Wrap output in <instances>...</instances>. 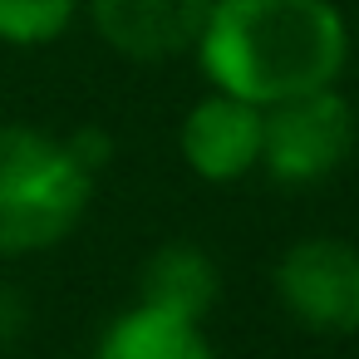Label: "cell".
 Instances as JSON below:
<instances>
[{"mask_svg":"<svg viewBox=\"0 0 359 359\" xmlns=\"http://www.w3.org/2000/svg\"><path fill=\"white\" fill-rule=\"evenodd\" d=\"M94 359H217V349L202 334V320H182L138 300L104 325Z\"/></svg>","mask_w":359,"mask_h":359,"instance_id":"obj_7","label":"cell"},{"mask_svg":"<svg viewBox=\"0 0 359 359\" xmlns=\"http://www.w3.org/2000/svg\"><path fill=\"white\" fill-rule=\"evenodd\" d=\"M207 11L212 0H89V20L99 40L133 65H163L192 55Z\"/></svg>","mask_w":359,"mask_h":359,"instance_id":"obj_6","label":"cell"},{"mask_svg":"<svg viewBox=\"0 0 359 359\" xmlns=\"http://www.w3.org/2000/svg\"><path fill=\"white\" fill-rule=\"evenodd\" d=\"M65 148L74 153V163H79L89 177H99V172L114 163V138H109L104 128H74V133L65 138Z\"/></svg>","mask_w":359,"mask_h":359,"instance_id":"obj_10","label":"cell"},{"mask_svg":"<svg viewBox=\"0 0 359 359\" xmlns=\"http://www.w3.org/2000/svg\"><path fill=\"white\" fill-rule=\"evenodd\" d=\"M94 177L74 163L65 138L0 123V261L60 246L89 212Z\"/></svg>","mask_w":359,"mask_h":359,"instance_id":"obj_2","label":"cell"},{"mask_svg":"<svg viewBox=\"0 0 359 359\" xmlns=\"http://www.w3.org/2000/svg\"><path fill=\"white\" fill-rule=\"evenodd\" d=\"M359 138L354 104L330 84L261 109V168L280 187H315L334 177Z\"/></svg>","mask_w":359,"mask_h":359,"instance_id":"obj_3","label":"cell"},{"mask_svg":"<svg viewBox=\"0 0 359 359\" xmlns=\"http://www.w3.org/2000/svg\"><path fill=\"white\" fill-rule=\"evenodd\" d=\"M280 305L315 334L359 330V246L344 236H305L276 261Z\"/></svg>","mask_w":359,"mask_h":359,"instance_id":"obj_4","label":"cell"},{"mask_svg":"<svg viewBox=\"0 0 359 359\" xmlns=\"http://www.w3.org/2000/svg\"><path fill=\"white\" fill-rule=\"evenodd\" d=\"M192 55L217 94L271 109L339 84L349 25L334 0H212Z\"/></svg>","mask_w":359,"mask_h":359,"instance_id":"obj_1","label":"cell"},{"mask_svg":"<svg viewBox=\"0 0 359 359\" xmlns=\"http://www.w3.org/2000/svg\"><path fill=\"white\" fill-rule=\"evenodd\" d=\"M84 0H0V45L40 50L69 35Z\"/></svg>","mask_w":359,"mask_h":359,"instance_id":"obj_9","label":"cell"},{"mask_svg":"<svg viewBox=\"0 0 359 359\" xmlns=\"http://www.w3.org/2000/svg\"><path fill=\"white\" fill-rule=\"evenodd\" d=\"M25 320H30V310H25V300H20V290H15V285H6V280H0V349H6V344H15V339H20V330H25Z\"/></svg>","mask_w":359,"mask_h":359,"instance_id":"obj_11","label":"cell"},{"mask_svg":"<svg viewBox=\"0 0 359 359\" xmlns=\"http://www.w3.org/2000/svg\"><path fill=\"white\" fill-rule=\"evenodd\" d=\"M177 153L202 182H241L261 168V109L217 89L202 94L177 128Z\"/></svg>","mask_w":359,"mask_h":359,"instance_id":"obj_5","label":"cell"},{"mask_svg":"<svg viewBox=\"0 0 359 359\" xmlns=\"http://www.w3.org/2000/svg\"><path fill=\"white\" fill-rule=\"evenodd\" d=\"M222 295V271L197 241H163L143 261V305L202 320Z\"/></svg>","mask_w":359,"mask_h":359,"instance_id":"obj_8","label":"cell"}]
</instances>
